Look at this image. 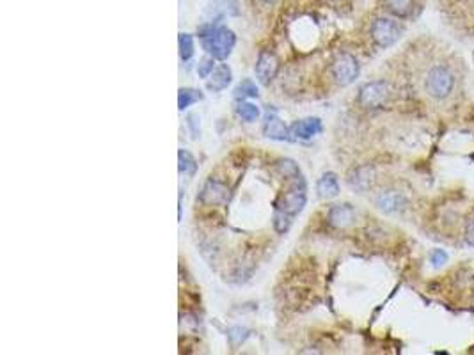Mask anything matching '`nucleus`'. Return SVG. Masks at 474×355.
Here are the masks:
<instances>
[{"label": "nucleus", "instance_id": "nucleus-19", "mask_svg": "<svg viewBox=\"0 0 474 355\" xmlns=\"http://www.w3.org/2000/svg\"><path fill=\"white\" fill-rule=\"evenodd\" d=\"M199 100H203V95H201V91H197V89H190V88L179 89V92H178V109L179 110L189 109L190 105H194V103L199 102Z\"/></svg>", "mask_w": 474, "mask_h": 355}, {"label": "nucleus", "instance_id": "nucleus-10", "mask_svg": "<svg viewBox=\"0 0 474 355\" xmlns=\"http://www.w3.org/2000/svg\"><path fill=\"white\" fill-rule=\"evenodd\" d=\"M355 219H357V213L350 205H336L328 210V224L336 229H345V227L352 226Z\"/></svg>", "mask_w": 474, "mask_h": 355}, {"label": "nucleus", "instance_id": "nucleus-2", "mask_svg": "<svg viewBox=\"0 0 474 355\" xmlns=\"http://www.w3.org/2000/svg\"><path fill=\"white\" fill-rule=\"evenodd\" d=\"M201 44H203L206 54L212 55L213 59H217V61H226L231 55V52H233L235 44H237V36H235V32L231 29L219 25L210 36L201 40Z\"/></svg>", "mask_w": 474, "mask_h": 355}, {"label": "nucleus", "instance_id": "nucleus-20", "mask_svg": "<svg viewBox=\"0 0 474 355\" xmlns=\"http://www.w3.org/2000/svg\"><path fill=\"white\" fill-rule=\"evenodd\" d=\"M259 92H258V88H256V84L252 80H249V78H245V80H242L240 84L237 85V89H235V98L237 100H247V98H256Z\"/></svg>", "mask_w": 474, "mask_h": 355}, {"label": "nucleus", "instance_id": "nucleus-18", "mask_svg": "<svg viewBox=\"0 0 474 355\" xmlns=\"http://www.w3.org/2000/svg\"><path fill=\"white\" fill-rule=\"evenodd\" d=\"M178 169H179V172H182V174L194 176L197 171L196 158H194L192 155L189 153V151L179 150L178 151Z\"/></svg>", "mask_w": 474, "mask_h": 355}, {"label": "nucleus", "instance_id": "nucleus-4", "mask_svg": "<svg viewBox=\"0 0 474 355\" xmlns=\"http://www.w3.org/2000/svg\"><path fill=\"white\" fill-rule=\"evenodd\" d=\"M359 71H361L359 61L350 54L338 55L331 66L332 78H334L336 84L341 85V88H347V85L354 84L359 77Z\"/></svg>", "mask_w": 474, "mask_h": 355}, {"label": "nucleus", "instance_id": "nucleus-9", "mask_svg": "<svg viewBox=\"0 0 474 355\" xmlns=\"http://www.w3.org/2000/svg\"><path fill=\"white\" fill-rule=\"evenodd\" d=\"M321 132V121L318 117H306V119H300L295 121L290 128V139L293 140H307L311 137L318 136Z\"/></svg>", "mask_w": 474, "mask_h": 355}, {"label": "nucleus", "instance_id": "nucleus-17", "mask_svg": "<svg viewBox=\"0 0 474 355\" xmlns=\"http://www.w3.org/2000/svg\"><path fill=\"white\" fill-rule=\"evenodd\" d=\"M386 8L398 18H407L414 9V0H386Z\"/></svg>", "mask_w": 474, "mask_h": 355}, {"label": "nucleus", "instance_id": "nucleus-7", "mask_svg": "<svg viewBox=\"0 0 474 355\" xmlns=\"http://www.w3.org/2000/svg\"><path fill=\"white\" fill-rule=\"evenodd\" d=\"M256 77L258 80L261 82L263 85H268L270 82L274 80L275 75L279 71V59L274 52L270 50H263L261 54L258 55V61H256Z\"/></svg>", "mask_w": 474, "mask_h": 355}, {"label": "nucleus", "instance_id": "nucleus-14", "mask_svg": "<svg viewBox=\"0 0 474 355\" xmlns=\"http://www.w3.org/2000/svg\"><path fill=\"white\" fill-rule=\"evenodd\" d=\"M375 205L386 213H396L405 206V198L398 191H384L375 198Z\"/></svg>", "mask_w": 474, "mask_h": 355}, {"label": "nucleus", "instance_id": "nucleus-27", "mask_svg": "<svg viewBox=\"0 0 474 355\" xmlns=\"http://www.w3.org/2000/svg\"><path fill=\"white\" fill-rule=\"evenodd\" d=\"M466 242L474 247V217L466 224Z\"/></svg>", "mask_w": 474, "mask_h": 355}, {"label": "nucleus", "instance_id": "nucleus-6", "mask_svg": "<svg viewBox=\"0 0 474 355\" xmlns=\"http://www.w3.org/2000/svg\"><path fill=\"white\" fill-rule=\"evenodd\" d=\"M389 98V85L384 80H375L368 82L366 85H362L361 91H359V103H361L365 109H379Z\"/></svg>", "mask_w": 474, "mask_h": 355}, {"label": "nucleus", "instance_id": "nucleus-21", "mask_svg": "<svg viewBox=\"0 0 474 355\" xmlns=\"http://www.w3.org/2000/svg\"><path fill=\"white\" fill-rule=\"evenodd\" d=\"M178 47H179V59H182L183 63L190 61L194 55V37L190 36V34H179Z\"/></svg>", "mask_w": 474, "mask_h": 355}, {"label": "nucleus", "instance_id": "nucleus-11", "mask_svg": "<svg viewBox=\"0 0 474 355\" xmlns=\"http://www.w3.org/2000/svg\"><path fill=\"white\" fill-rule=\"evenodd\" d=\"M373 181H375V171L369 165H362V167L354 169L348 174V185L357 192H366L372 188Z\"/></svg>", "mask_w": 474, "mask_h": 355}, {"label": "nucleus", "instance_id": "nucleus-23", "mask_svg": "<svg viewBox=\"0 0 474 355\" xmlns=\"http://www.w3.org/2000/svg\"><path fill=\"white\" fill-rule=\"evenodd\" d=\"M278 169L281 171V174L285 176V178H297V176L300 174L299 167H297L295 162L292 160H281L278 164Z\"/></svg>", "mask_w": 474, "mask_h": 355}, {"label": "nucleus", "instance_id": "nucleus-28", "mask_svg": "<svg viewBox=\"0 0 474 355\" xmlns=\"http://www.w3.org/2000/svg\"><path fill=\"white\" fill-rule=\"evenodd\" d=\"M256 2H259V4L263 6H274L275 2H279V0H256Z\"/></svg>", "mask_w": 474, "mask_h": 355}, {"label": "nucleus", "instance_id": "nucleus-8", "mask_svg": "<svg viewBox=\"0 0 474 355\" xmlns=\"http://www.w3.org/2000/svg\"><path fill=\"white\" fill-rule=\"evenodd\" d=\"M230 199V188L219 180H210L206 181V185L201 191V201L206 203V205L219 206Z\"/></svg>", "mask_w": 474, "mask_h": 355}, {"label": "nucleus", "instance_id": "nucleus-26", "mask_svg": "<svg viewBox=\"0 0 474 355\" xmlns=\"http://www.w3.org/2000/svg\"><path fill=\"white\" fill-rule=\"evenodd\" d=\"M245 337H247V330L242 329V327H235V329L230 330V339L233 341L235 344H240Z\"/></svg>", "mask_w": 474, "mask_h": 355}, {"label": "nucleus", "instance_id": "nucleus-3", "mask_svg": "<svg viewBox=\"0 0 474 355\" xmlns=\"http://www.w3.org/2000/svg\"><path fill=\"white\" fill-rule=\"evenodd\" d=\"M427 92L435 100H444L455 89V77L444 66H434L427 75Z\"/></svg>", "mask_w": 474, "mask_h": 355}, {"label": "nucleus", "instance_id": "nucleus-15", "mask_svg": "<svg viewBox=\"0 0 474 355\" xmlns=\"http://www.w3.org/2000/svg\"><path fill=\"white\" fill-rule=\"evenodd\" d=\"M316 192L321 199H332L340 194V181L334 172H325L316 183Z\"/></svg>", "mask_w": 474, "mask_h": 355}, {"label": "nucleus", "instance_id": "nucleus-16", "mask_svg": "<svg viewBox=\"0 0 474 355\" xmlns=\"http://www.w3.org/2000/svg\"><path fill=\"white\" fill-rule=\"evenodd\" d=\"M235 112H237V116L245 123H254V121H258V117H259L258 107H256L254 103L245 102V100H237Z\"/></svg>", "mask_w": 474, "mask_h": 355}, {"label": "nucleus", "instance_id": "nucleus-13", "mask_svg": "<svg viewBox=\"0 0 474 355\" xmlns=\"http://www.w3.org/2000/svg\"><path fill=\"white\" fill-rule=\"evenodd\" d=\"M233 80V73H231V68L227 64H219L215 66V70L212 71V75L206 80V88L212 92H220L224 89H227V85Z\"/></svg>", "mask_w": 474, "mask_h": 355}, {"label": "nucleus", "instance_id": "nucleus-12", "mask_svg": "<svg viewBox=\"0 0 474 355\" xmlns=\"http://www.w3.org/2000/svg\"><path fill=\"white\" fill-rule=\"evenodd\" d=\"M263 133L265 137L272 140H286L290 139V128L285 125V123L275 116V112L266 114L265 121H263Z\"/></svg>", "mask_w": 474, "mask_h": 355}, {"label": "nucleus", "instance_id": "nucleus-22", "mask_svg": "<svg viewBox=\"0 0 474 355\" xmlns=\"http://www.w3.org/2000/svg\"><path fill=\"white\" fill-rule=\"evenodd\" d=\"M213 70H215V59H213L212 55L201 59L199 66H197V73H199L201 78H208Z\"/></svg>", "mask_w": 474, "mask_h": 355}, {"label": "nucleus", "instance_id": "nucleus-25", "mask_svg": "<svg viewBox=\"0 0 474 355\" xmlns=\"http://www.w3.org/2000/svg\"><path fill=\"white\" fill-rule=\"evenodd\" d=\"M430 261L435 268H441L442 265L448 261V254H446L442 249H434L430 253Z\"/></svg>", "mask_w": 474, "mask_h": 355}, {"label": "nucleus", "instance_id": "nucleus-1", "mask_svg": "<svg viewBox=\"0 0 474 355\" xmlns=\"http://www.w3.org/2000/svg\"><path fill=\"white\" fill-rule=\"evenodd\" d=\"M306 191V181L299 174L292 183V187L279 195L274 208V227L278 233H286L290 226H292L293 219L302 212L307 201Z\"/></svg>", "mask_w": 474, "mask_h": 355}, {"label": "nucleus", "instance_id": "nucleus-24", "mask_svg": "<svg viewBox=\"0 0 474 355\" xmlns=\"http://www.w3.org/2000/svg\"><path fill=\"white\" fill-rule=\"evenodd\" d=\"M186 126H189L190 133H192V139H197L201 133L199 116H197V114H189V116H186Z\"/></svg>", "mask_w": 474, "mask_h": 355}, {"label": "nucleus", "instance_id": "nucleus-5", "mask_svg": "<svg viewBox=\"0 0 474 355\" xmlns=\"http://www.w3.org/2000/svg\"><path fill=\"white\" fill-rule=\"evenodd\" d=\"M369 34H372V40L377 47L389 48L401 37V27L393 18L380 16V18L373 20Z\"/></svg>", "mask_w": 474, "mask_h": 355}]
</instances>
